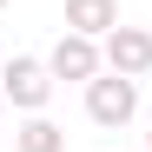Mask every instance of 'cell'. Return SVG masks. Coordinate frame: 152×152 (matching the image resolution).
Masks as SVG:
<instances>
[{
  "mask_svg": "<svg viewBox=\"0 0 152 152\" xmlns=\"http://www.w3.org/2000/svg\"><path fill=\"white\" fill-rule=\"evenodd\" d=\"M132 113H139V80H126V73L86 80V119H93V126L119 132V126H132Z\"/></svg>",
  "mask_w": 152,
  "mask_h": 152,
  "instance_id": "1",
  "label": "cell"
},
{
  "mask_svg": "<svg viewBox=\"0 0 152 152\" xmlns=\"http://www.w3.org/2000/svg\"><path fill=\"white\" fill-rule=\"evenodd\" d=\"M0 93H7L20 113H40L46 99H53V66L33 60V53H13V60H7V73H0Z\"/></svg>",
  "mask_w": 152,
  "mask_h": 152,
  "instance_id": "2",
  "label": "cell"
},
{
  "mask_svg": "<svg viewBox=\"0 0 152 152\" xmlns=\"http://www.w3.org/2000/svg\"><path fill=\"white\" fill-rule=\"evenodd\" d=\"M46 66H53V80H99L106 73V53H99L93 33H60V46L46 53Z\"/></svg>",
  "mask_w": 152,
  "mask_h": 152,
  "instance_id": "3",
  "label": "cell"
},
{
  "mask_svg": "<svg viewBox=\"0 0 152 152\" xmlns=\"http://www.w3.org/2000/svg\"><path fill=\"white\" fill-rule=\"evenodd\" d=\"M99 53H106V73L139 80V73H152V33L145 27H113L106 40H99Z\"/></svg>",
  "mask_w": 152,
  "mask_h": 152,
  "instance_id": "4",
  "label": "cell"
},
{
  "mask_svg": "<svg viewBox=\"0 0 152 152\" xmlns=\"http://www.w3.org/2000/svg\"><path fill=\"white\" fill-rule=\"evenodd\" d=\"M113 27H119V0H66V33L106 40Z\"/></svg>",
  "mask_w": 152,
  "mask_h": 152,
  "instance_id": "5",
  "label": "cell"
},
{
  "mask_svg": "<svg viewBox=\"0 0 152 152\" xmlns=\"http://www.w3.org/2000/svg\"><path fill=\"white\" fill-rule=\"evenodd\" d=\"M13 152H66V126H53L46 113H27V126L13 132Z\"/></svg>",
  "mask_w": 152,
  "mask_h": 152,
  "instance_id": "6",
  "label": "cell"
},
{
  "mask_svg": "<svg viewBox=\"0 0 152 152\" xmlns=\"http://www.w3.org/2000/svg\"><path fill=\"white\" fill-rule=\"evenodd\" d=\"M145 152H152V132H145Z\"/></svg>",
  "mask_w": 152,
  "mask_h": 152,
  "instance_id": "7",
  "label": "cell"
},
{
  "mask_svg": "<svg viewBox=\"0 0 152 152\" xmlns=\"http://www.w3.org/2000/svg\"><path fill=\"white\" fill-rule=\"evenodd\" d=\"M0 106H7V93H0Z\"/></svg>",
  "mask_w": 152,
  "mask_h": 152,
  "instance_id": "8",
  "label": "cell"
},
{
  "mask_svg": "<svg viewBox=\"0 0 152 152\" xmlns=\"http://www.w3.org/2000/svg\"><path fill=\"white\" fill-rule=\"evenodd\" d=\"M0 7H7V0H0Z\"/></svg>",
  "mask_w": 152,
  "mask_h": 152,
  "instance_id": "9",
  "label": "cell"
}]
</instances>
